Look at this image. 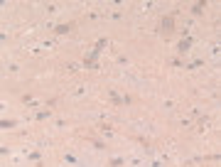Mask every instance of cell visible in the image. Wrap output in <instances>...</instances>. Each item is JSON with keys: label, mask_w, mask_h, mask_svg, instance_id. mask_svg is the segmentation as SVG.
<instances>
[{"label": "cell", "mask_w": 221, "mask_h": 167, "mask_svg": "<svg viewBox=\"0 0 221 167\" xmlns=\"http://www.w3.org/2000/svg\"><path fill=\"white\" fill-rule=\"evenodd\" d=\"M69 30H71V27H69V25H57V32H59V34H66V32H69Z\"/></svg>", "instance_id": "3957f363"}, {"label": "cell", "mask_w": 221, "mask_h": 167, "mask_svg": "<svg viewBox=\"0 0 221 167\" xmlns=\"http://www.w3.org/2000/svg\"><path fill=\"white\" fill-rule=\"evenodd\" d=\"M172 22H175L172 17H165V20H162V27H165V30H172Z\"/></svg>", "instance_id": "7a4b0ae2"}, {"label": "cell", "mask_w": 221, "mask_h": 167, "mask_svg": "<svg viewBox=\"0 0 221 167\" xmlns=\"http://www.w3.org/2000/svg\"><path fill=\"white\" fill-rule=\"evenodd\" d=\"M192 42H194L192 37H189V40H182V42H179V47H177V49H179V54H184V52H187V49L192 47Z\"/></svg>", "instance_id": "6da1fadb"}]
</instances>
